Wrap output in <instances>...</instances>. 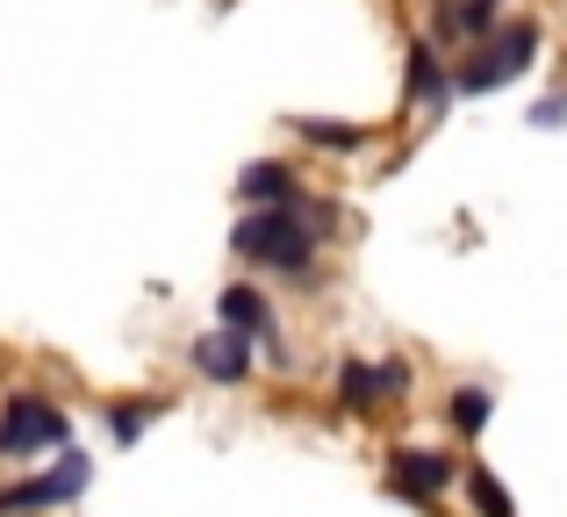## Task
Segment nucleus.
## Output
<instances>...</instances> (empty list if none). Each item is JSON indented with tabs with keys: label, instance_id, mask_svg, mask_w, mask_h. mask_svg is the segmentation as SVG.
<instances>
[{
	"label": "nucleus",
	"instance_id": "4468645a",
	"mask_svg": "<svg viewBox=\"0 0 567 517\" xmlns=\"http://www.w3.org/2000/svg\"><path fill=\"white\" fill-rule=\"evenodd\" d=\"M467 504H474V517H517L511 489L496 482V467H467Z\"/></svg>",
	"mask_w": 567,
	"mask_h": 517
},
{
	"label": "nucleus",
	"instance_id": "dca6fc26",
	"mask_svg": "<svg viewBox=\"0 0 567 517\" xmlns=\"http://www.w3.org/2000/svg\"><path fill=\"white\" fill-rule=\"evenodd\" d=\"M532 123H539V130H560L567 123V94H546L539 108H532Z\"/></svg>",
	"mask_w": 567,
	"mask_h": 517
},
{
	"label": "nucleus",
	"instance_id": "ddd939ff",
	"mask_svg": "<svg viewBox=\"0 0 567 517\" xmlns=\"http://www.w3.org/2000/svg\"><path fill=\"white\" fill-rule=\"evenodd\" d=\"M158 417H166L158 395H123V403H109V438H115V446H137Z\"/></svg>",
	"mask_w": 567,
	"mask_h": 517
},
{
	"label": "nucleus",
	"instance_id": "9d476101",
	"mask_svg": "<svg viewBox=\"0 0 567 517\" xmlns=\"http://www.w3.org/2000/svg\"><path fill=\"white\" fill-rule=\"evenodd\" d=\"M410 101L416 108H453V72H445L439 43H410Z\"/></svg>",
	"mask_w": 567,
	"mask_h": 517
},
{
	"label": "nucleus",
	"instance_id": "20e7f679",
	"mask_svg": "<svg viewBox=\"0 0 567 517\" xmlns=\"http://www.w3.org/2000/svg\"><path fill=\"white\" fill-rule=\"evenodd\" d=\"M86 482H94V461L65 446L51 467H37V475H22V482H8V489H0V517L58 510V504H72V496H86Z\"/></svg>",
	"mask_w": 567,
	"mask_h": 517
},
{
	"label": "nucleus",
	"instance_id": "9b49d317",
	"mask_svg": "<svg viewBox=\"0 0 567 517\" xmlns=\"http://www.w3.org/2000/svg\"><path fill=\"white\" fill-rule=\"evenodd\" d=\"M496 22H503V0H460V8H445L439 0V14H431V37H496Z\"/></svg>",
	"mask_w": 567,
	"mask_h": 517
},
{
	"label": "nucleus",
	"instance_id": "6e6552de",
	"mask_svg": "<svg viewBox=\"0 0 567 517\" xmlns=\"http://www.w3.org/2000/svg\"><path fill=\"white\" fill-rule=\"evenodd\" d=\"M251 352H259L251 338H237V331H223V323H216V331H202L187 345V366L202 381H216V389H237V381L251 374Z\"/></svg>",
	"mask_w": 567,
	"mask_h": 517
},
{
	"label": "nucleus",
	"instance_id": "7ed1b4c3",
	"mask_svg": "<svg viewBox=\"0 0 567 517\" xmlns=\"http://www.w3.org/2000/svg\"><path fill=\"white\" fill-rule=\"evenodd\" d=\"M72 446V417L37 389L0 395V461H37V453H65Z\"/></svg>",
	"mask_w": 567,
	"mask_h": 517
},
{
	"label": "nucleus",
	"instance_id": "1a4fd4ad",
	"mask_svg": "<svg viewBox=\"0 0 567 517\" xmlns=\"http://www.w3.org/2000/svg\"><path fill=\"white\" fill-rule=\"evenodd\" d=\"M237 201H245V209H295V201H309V195H302L288 158H251V166L237 173Z\"/></svg>",
	"mask_w": 567,
	"mask_h": 517
},
{
	"label": "nucleus",
	"instance_id": "f8f14e48",
	"mask_svg": "<svg viewBox=\"0 0 567 517\" xmlns=\"http://www.w3.org/2000/svg\"><path fill=\"white\" fill-rule=\"evenodd\" d=\"M488 417H496V395H488L482 381H460V389L445 395V424H453L460 438H482V432H488Z\"/></svg>",
	"mask_w": 567,
	"mask_h": 517
},
{
	"label": "nucleus",
	"instance_id": "f03ea898",
	"mask_svg": "<svg viewBox=\"0 0 567 517\" xmlns=\"http://www.w3.org/2000/svg\"><path fill=\"white\" fill-rule=\"evenodd\" d=\"M539 43H546V29L532 22V14L496 22V37H482V51H474L467 65L453 72V94H496V86L525 80V72L539 65Z\"/></svg>",
	"mask_w": 567,
	"mask_h": 517
},
{
	"label": "nucleus",
	"instance_id": "0eeeda50",
	"mask_svg": "<svg viewBox=\"0 0 567 517\" xmlns=\"http://www.w3.org/2000/svg\"><path fill=\"white\" fill-rule=\"evenodd\" d=\"M216 323H223V331H237V338H251L274 366H288V352H280V317H274V302H266L251 280H230V288L216 294Z\"/></svg>",
	"mask_w": 567,
	"mask_h": 517
},
{
	"label": "nucleus",
	"instance_id": "2eb2a0df",
	"mask_svg": "<svg viewBox=\"0 0 567 517\" xmlns=\"http://www.w3.org/2000/svg\"><path fill=\"white\" fill-rule=\"evenodd\" d=\"M288 130H295V137H309V144H323V152H360V144H367V130L317 123V115H288Z\"/></svg>",
	"mask_w": 567,
	"mask_h": 517
},
{
	"label": "nucleus",
	"instance_id": "423d86ee",
	"mask_svg": "<svg viewBox=\"0 0 567 517\" xmlns=\"http://www.w3.org/2000/svg\"><path fill=\"white\" fill-rule=\"evenodd\" d=\"M395 395H410V360H338V410L346 417H374Z\"/></svg>",
	"mask_w": 567,
	"mask_h": 517
},
{
	"label": "nucleus",
	"instance_id": "39448f33",
	"mask_svg": "<svg viewBox=\"0 0 567 517\" xmlns=\"http://www.w3.org/2000/svg\"><path fill=\"white\" fill-rule=\"evenodd\" d=\"M381 475H388V489H395V496H410V504L431 510V504H445V489L460 482V461H453V453H439V446H395Z\"/></svg>",
	"mask_w": 567,
	"mask_h": 517
},
{
	"label": "nucleus",
	"instance_id": "f257e3e1",
	"mask_svg": "<svg viewBox=\"0 0 567 517\" xmlns=\"http://www.w3.org/2000/svg\"><path fill=\"white\" fill-rule=\"evenodd\" d=\"M323 209L317 201H295V209H245V224L230 230V252L259 273H280V280H309L317 273V252H323Z\"/></svg>",
	"mask_w": 567,
	"mask_h": 517
}]
</instances>
